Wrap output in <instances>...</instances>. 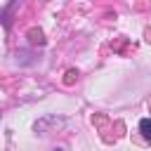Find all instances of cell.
Here are the masks:
<instances>
[{"label": "cell", "instance_id": "1", "mask_svg": "<svg viewBox=\"0 0 151 151\" xmlns=\"http://www.w3.org/2000/svg\"><path fill=\"white\" fill-rule=\"evenodd\" d=\"M139 127H142V134H144L146 139H151V120H149V118H144V120L139 123Z\"/></svg>", "mask_w": 151, "mask_h": 151}]
</instances>
